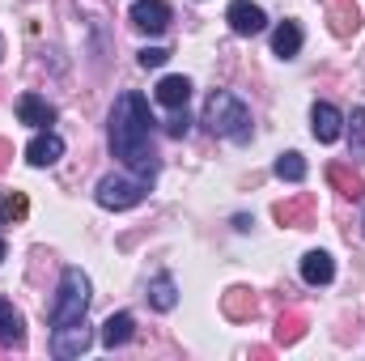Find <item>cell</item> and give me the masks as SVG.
I'll return each instance as SVG.
<instances>
[{"mask_svg":"<svg viewBox=\"0 0 365 361\" xmlns=\"http://www.w3.org/2000/svg\"><path fill=\"white\" fill-rule=\"evenodd\" d=\"M187 98H191V81L179 77V73L162 77V81H158V90H153V102H158V106H166V111H182V106H187Z\"/></svg>","mask_w":365,"mask_h":361,"instance_id":"obj_11","label":"cell"},{"mask_svg":"<svg viewBox=\"0 0 365 361\" xmlns=\"http://www.w3.org/2000/svg\"><path fill=\"white\" fill-rule=\"evenodd\" d=\"M93 345V327H86V319L81 323H64V327H56V336H51V353L56 357H81V353H90Z\"/></svg>","mask_w":365,"mask_h":361,"instance_id":"obj_5","label":"cell"},{"mask_svg":"<svg viewBox=\"0 0 365 361\" xmlns=\"http://www.w3.org/2000/svg\"><path fill=\"white\" fill-rule=\"evenodd\" d=\"M327 179L336 183L340 195H349V200H361L365 195V179L353 171V166H340V162H336V166H327Z\"/></svg>","mask_w":365,"mask_h":361,"instance_id":"obj_17","label":"cell"},{"mask_svg":"<svg viewBox=\"0 0 365 361\" xmlns=\"http://www.w3.org/2000/svg\"><path fill=\"white\" fill-rule=\"evenodd\" d=\"M145 298H149V306L162 310V315L175 310V306H179V285H175V276H170V272H158V276L149 280V293H145Z\"/></svg>","mask_w":365,"mask_h":361,"instance_id":"obj_14","label":"cell"},{"mask_svg":"<svg viewBox=\"0 0 365 361\" xmlns=\"http://www.w3.org/2000/svg\"><path fill=\"white\" fill-rule=\"evenodd\" d=\"M60 158H64V141H60L51 128H43V132H38V136L26 145V162H30V166H38V171L56 166Z\"/></svg>","mask_w":365,"mask_h":361,"instance_id":"obj_9","label":"cell"},{"mask_svg":"<svg viewBox=\"0 0 365 361\" xmlns=\"http://www.w3.org/2000/svg\"><path fill=\"white\" fill-rule=\"evenodd\" d=\"M17 123H26V128L43 132V128H51V123H56V106H51L43 93H21V98H17Z\"/></svg>","mask_w":365,"mask_h":361,"instance_id":"obj_8","label":"cell"},{"mask_svg":"<svg viewBox=\"0 0 365 361\" xmlns=\"http://www.w3.org/2000/svg\"><path fill=\"white\" fill-rule=\"evenodd\" d=\"M149 183L153 179H140V175H106V179H98L93 187V200L102 204V208H115V213H123V208H136L145 195H149Z\"/></svg>","mask_w":365,"mask_h":361,"instance_id":"obj_4","label":"cell"},{"mask_svg":"<svg viewBox=\"0 0 365 361\" xmlns=\"http://www.w3.org/2000/svg\"><path fill=\"white\" fill-rule=\"evenodd\" d=\"M204 128L221 141H234V145H247L255 136V119H251V106L230 90H212L204 102Z\"/></svg>","mask_w":365,"mask_h":361,"instance_id":"obj_2","label":"cell"},{"mask_svg":"<svg viewBox=\"0 0 365 361\" xmlns=\"http://www.w3.org/2000/svg\"><path fill=\"white\" fill-rule=\"evenodd\" d=\"M136 60H140V68H162V64L170 60V51H166V47H145Z\"/></svg>","mask_w":365,"mask_h":361,"instance_id":"obj_24","label":"cell"},{"mask_svg":"<svg viewBox=\"0 0 365 361\" xmlns=\"http://www.w3.org/2000/svg\"><path fill=\"white\" fill-rule=\"evenodd\" d=\"M225 21H230V30H234V34L251 39V34H259V30L268 26V13H264L259 4H251V0H230Z\"/></svg>","mask_w":365,"mask_h":361,"instance_id":"obj_6","label":"cell"},{"mask_svg":"<svg viewBox=\"0 0 365 361\" xmlns=\"http://www.w3.org/2000/svg\"><path fill=\"white\" fill-rule=\"evenodd\" d=\"M225 315H230V319H251V315H255V298H251L247 289H230V293H225Z\"/></svg>","mask_w":365,"mask_h":361,"instance_id":"obj_20","label":"cell"},{"mask_svg":"<svg viewBox=\"0 0 365 361\" xmlns=\"http://www.w3.org/2000/svg\"><path fill=\"white\" fill-rule=\"evenodd\" d=\"M310 132H314L319 145H336L340 132H344V115H340L331 102H314V106H310Z\"/></svg>","mask_w":365,"mask_h":361,"instance_id":"obj_7","label":"cell"},{"mask_svg":"<svg viewBox=\"0 0 365 361\" xmlns=\"http://www.w3.org/2000/svg\"><path fill=\"white\" fill-rule=\"evenodd\" d=\"M26 208H30V200L21 195V191H0V225H9V221H21L26 217Z\"/></svg>","mask_w":365,"mask_h":361,"instance_id":"obj_21","label":"cell"},{"mask_svg":"<svg viewBox=\"0 0 365 361\" xmlns=\"http://www.w3.org/2000/svg\"><path fill=\"white\" fill-rule=\"evenodd\" d=\"M276 179L302 183V179H306V158H302V153H293V149H289V153H280V158H276Z\"/></svg>","mask_w":365,"mask_h":361,"instance_id":"obj_18","label":"cell"},{"mask_svg":"<svg viewBox=\"0 0 365 361\" xmlns=\"http://www.w3.org/2000/svg\"><path fill=\"white\" fill-rule=\"evenodd\" d=\"M310 217V195H297V200H289V204H276V221L280 225H297V221H306Z\"/></svg>","mask_w":365,"mask_h":361,"instance_id":"obj_19","label":"cell"},{"mask_svg":"<svg viewBox=\"0 0 365 361\" xmlns=\"http://www.w3.org/2000/svg\"><path fill=\"white\" fill-rule=\"evenodd\" d=\"M187 128H191V119H187V106H182V111H170V123H166V132H170V136H187Z\"/></svg>","mask_w":365,"mask_h":361,"instance_id":"obj_25","label":"cell"},{"mask_svg":"<svg viewBox=\"0 0 365 361\" xmlns=\"http://www.w3.org/2000/svg\"><path fill=\"white\" fill-rule=\"evenodd\" d=\"M302 327H306V319H302V315H280V327H276V340H280V345H293V340L302 336Z\"/></svg>","mask_w":365,"mask_h":361,"instance_id":"obj_22","label":"cell"},{"mask_svg":"<svg viewBox=\"0 0 365 361\" xmlns=\"http://www.w3.org/2000/svg\"><path fill=\"white\" fill-rule=\"evenodd\" d=\"M132 327H136V319H132L128 310L110 315V319L102 323V345H106V349H123V345L132 340Z\"/></svg>","mask_w":365,"mask_h":361,"instance_id":"obj_16","label":"cell"},{"mask_svg":"<svg viewBox=\"0 0 365 361\" xmlns=\"http://www.w3.org/2000/svg\"><path fill=\"white\" fill-rule=\"evenodd\" d=\"M361 230H365V217H361Z\"/></svg>","mask_w":365,"mask_h":361,"instance_id":"obj_29","label":"cell"},{"mask_svg":"<svg viewBox=\"0 0 365 361\" xmlns=\"http://www.w3.org/2000/svg\"><path fill=\"white\" fill-rule=\"evenodd\" d=\"M26 345V323L9 298H0V349H21Z\"/></svg>","mask_w":365,"mask_h":361,"instance_id":"obj_12","label":"cell"},{"mask_svg":"<svg viewBox=\"0 0 365 361\" xmlns=\"http://www.w3.org/2000/svg\"><path fill=\"white\" fill-rule=\"evenodd\" d=\"M336 4H353V0H336Z\"/></svg>","mask_w":365,"mask_h":361,"instance_id":"obj_28","label":"cell"},{"mask_svg":"<svg viewBox=\"0 0 365 361\" xmlns=\"http://www.w3.org/2000/svg\"><path fill=\"white\" fill-rule=\"evenodd\" d=\"M4 153H9V145H4V141H0V166H4V162H9V158H4Z\"/></svg>","mask_w":365,"mask_h":361,"instance_id":"obj_26","label":"cell"},{"mask_svg":"<svg viewBox=\"0 0 365 361\" xmlns=\"http://www.w3.org/2000/svg\"><path fill=\"white\" fill-rule=\"evenodd\" d=\"M302 280L306 285H331L336 280V260L327 251H306L302 255Z\"/></svg>","mask_w":365,"mask_h":361,"instance_id":"obj_13","label":"cell"},{"mask_svg":"<svg viewBox=\"0 0 365 361\" xmlns=\"http://www.w3.org/2000/svg\"><path fill=\"white\" fill-rule=\"evenodd\" d=\"M153 111L149 98L136 90H123L110 106V123H106V141H110V158H119L132 175L153 179L162 171L158 158V141H153Z\"/></svg>","mask_w":365,"mask_h":361,"instance_id":"obj_1","label":"cell"},{"mask_svg":"<svg viewBox=\"0 0 365 361\" xmlns=\"http://www.w3.org/2000/svg\"><path fill=\"white\" fill-rule=\"evenodd\" d=\"M353 158H365V106H357L353 111Z\"/></svg>","mask_w":365,"mask_h":361,"instance_id":"obj_23","label":"cell"},{"mask_svg":"<svg viewBox=\"0 0 365 361\" xmlns=\"http://www.w3.org/2000/svg\"><path fill=\"white\" fill-rule=\"evenodd\" d=\"M90 276L81 268H64L60 272V285H56V298H51V327H64V323H81L86 310H90Z\"/></svg>","mask_w":365,"mask_h":361,"instance_id":"obj_3","label":"cell"},{"mask_svg":"<svg viewBox=\"0 0 365 361\" xmlns=\"http://www.w3.org/2000/svg\"><path fill=\"white\" fill-rule=\"evenodd\" d=\"M302 43H306V34H302L297 21H280V26L272 30V51L280 56V60H297Z\"/></svg>","mask_w":365,"mask_h":361,"instance_id":"obj_15","label":"cell"},{"mask_svg":"<svg viewBox=\"0 0 365 361\" xmlns=\"http://www.w3.org/2000/svg\"><path fill=\"white\" fill-rule=\"evenodd\" d=\"M0 260H4V238H0Z\"/></svg>","mask_w":365,"mask_h":361,"instance_id":"obj_27","label":"cell"},{"mask_svg":"<svg viewBox=\"0 0 365 361\" xmlns=\"http://www.w3.org/2000/svg\"><path fill=\"white\" fill-rule=\"evenodd\" d=\"M132 26L145 34H162L170 26V4L166 0H136L132 4Z\"/></svg>","mask_w":365,"mask_h":361,"instance_id":"obj_10","label":"cell"}]
</instances>
